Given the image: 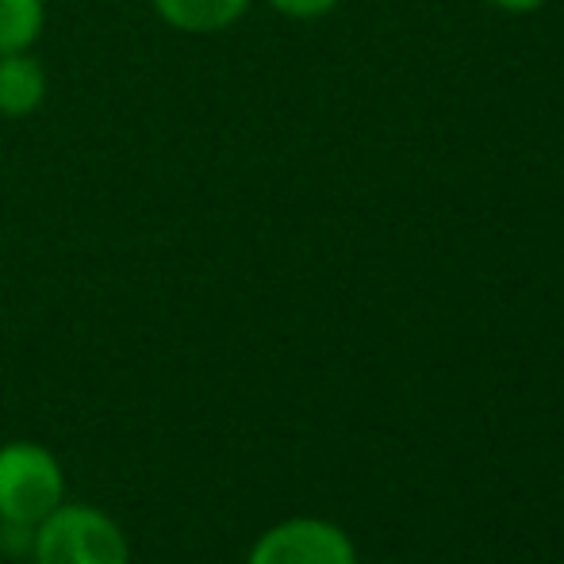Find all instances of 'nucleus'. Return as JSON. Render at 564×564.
<instances>
[{"mask_svg":"<svg viewBox=\"0 0 564 564\" xmlns=\"http://www.w3.org/2000/svg\"><path fill=\"white\" fill-rule=\"evenodd\" d=\"M35 564H131V545L112 514L85 503H62L35 527Z\"/></svg>","mask_w":564,"mask_h":564,"instance_id":"obj_1","label":"nucleus"},{"mask_svg":"<svg viewBox=\"0 0 564 564\" xmlns=\"http://www.w3.org/2000/svg\"><path fill=\"white\" fill-rule=\"evenodd\" d=\"M66 503V473L39 442L0 446V522L31 527Z\"/></svg>","mask_w":564,"mask_h":564,"instance_id":"obj_2","label":"nucleus"},{"mask_svg":"<svg viewBox=\"0 0 564 564\" xmlns=\"http://www.w3.org/2000/svg\"><path fill=\"white\" fill-rule=\"evenodd\" d=\"M246 564H357V545L327 519H284L253 542Z\"/></svg>","mask_w":564,"mask_h":564,"instance_id":"obj_3","label":"nucleus"},{"mask_svg":"<svg viewBox=\"0 0 564 564\" xmlns=\"http://www.w3.org/2000/svg\"><path fill=\"white\" fill-rule=\"evenodd\" d=\"M46 100V74L28 51L0 54V116H31Z\"/></svg>","mask_w":564,"mask_h":564,"instance_id":"obj_4","label":"nucleus"},{"mask_svg":"<svg viewBox=\"0 0 564 564\" xmlns=\"http://www.w3.org/2000/svg\"><path fill=\"white\" fill-rule=\"evenodd\" d=\"M150 4L170 28L188 31V35H212L242 20L250 0H150Z\"/></svg>","mask_w":564,"mask_h":564,"instance_id":"obj_5","label":"nucleus"},{"mask_svg":"<svg viewBox=\"0 0 564 564\" xmlns=\"http://www.w3.org/2000/svg\"><path fill=\"white\" fill-rule=\"evenodd\" d=\"M43 0H0V54L28 51L43 35Z\"/></svg>","mask_w":564,"mask_h":564,"instance_id":"obj_6","label":"nucleus"},{"mask_svg":"<svg viewBox=\"0 0 564 564\" xmlns=\"http://www.w3.org/2000/svg\"><path fill=\"white\" fill-rule=\"evenodd\" d=\"M273 4L281 15H292V20H319V15L335 12L341 0H265Z\"/></svg>","mask_w":564,"mask_h":564,"instance_id":"obj_7","label":"nucleus"},{"mask_svg":"<svg viewBox=\"0 0 564 564\" xmlns=\"http://www.w3.org/2000/svg\"><path fill=\"white\" fill-rule=\"evenodd\" d=\"M488 4H496L499 12H511V15H527V12H538V8H542L545 0H488Z\"/></svg>","mask_w":564,"mask_h":564,"instance_id":"obj_8","label":"nucleus"}]
</instances>
